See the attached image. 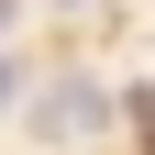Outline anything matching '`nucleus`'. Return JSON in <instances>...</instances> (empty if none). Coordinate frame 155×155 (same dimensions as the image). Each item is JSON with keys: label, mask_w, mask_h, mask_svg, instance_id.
<instances>
[{"label": "nucleus", "mask_w": 155, "mask_h": 155, "mask_svg": "<svg viewBox=\"0 0 155 155\" xmlns=\"http://www.w3.org/2000/svg\"><path fill=\"white\" fill-rule=\"evenodd\" d=\"M33 122H45V133H100V89H89V78H55Z\"/></svg>", "instance_id": "1"}, {"label": "nucleus", "mask_w": 155, "mask_h": 155, "mask_svg": "<svg viewBox=\"0 0 155 155\" xmlns=\"http://www.w3.org/2000/svg\"><path fill=\"white\" fill-rule=\"evenodd\" d=\"M0 100H11V67H0Z\"/></svg>", "instance_id": "3"}, {"label": "nucleus", "mask_w": 155, "mask_h": 155, "mask_svg": "<svg viewBox=\"0 0 155 155\" xmlns=\"http://www.w3.org/2000/svg\"><path fill=\"white\" fill-rule=\"evenodd\" d=\"M0 33H11V0H0Z\"/></svg>", "instance_id": "2"}]
</instances>
